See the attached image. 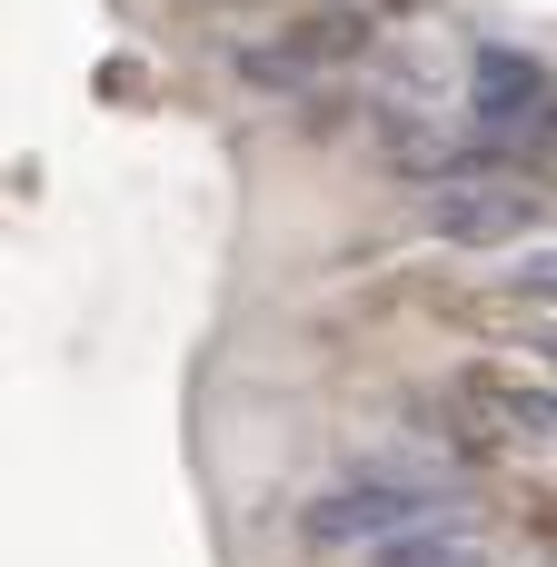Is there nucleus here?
Listing matches in <instances>:
<instances>
[{"mask_svg": "<svg viewBox=\"0 0 557 567\" xmlns=\"http://www.w3.org/2000/svg\"><path fill=\"white\" fill-rule=\"evenodd\" d=\"M528 349H538V359H557V319H528Z\"/></svg>", "mask_w": 557, "mask_h": 567, "instance_id": "obj_7", "label": "nucleus"}, {"mask_svg": "<svg viewBox=\"0 0 557 567\" xmlns=\"http://www.w3.org/2000/svg\"><path fill=\"white\" fill-rule=\"evenodd\" d=\"M498 419L528 429V439H557V399L548 389H498Z\"/></svg>", "mask_w": 557, "mask_h": 567, "instance_id": "obj_5", "label": "nucleus"}, {"mask_svg": "<svg viewBox=\"0 0 557 567\" xmlns=\"http://www.w3.org/2000/svg\"><path fill=\"white\" fill-rule=\"evenodd\" d=\"M468 120H478L488 150H528V140H548V130H557L548 60H528V50H478V70H468Z\"/></svg>", "mask_w": 557, "mask_h": 567, "instance_id": "obj_2", "label": "nucleus"}, {"mask_svg": "<svg viewBox=\"0 0 557 567\" xmlns=\"http://www.w3.org/2000/svg\"><path fill=\"white\" fill-rule=\"evenodd\" d=\"M508 289H528V299H557V249H528V259L508 269Z\"/></svg>", "mask_w": 557, "mask_h": 567, "instance_id": "obj_6", "label": "nucleus"}, {"mask_svg": "<svg viewBox=\"0 0 557 567\" xmlns=\"http://www.w3.org/2000/svg\"><path fill=\"white\" fill-rule=\"evenodd\" d=\"M369 567H488V538H468L458 518H439V528H409V538H379Z\"/></svg>", "mask_w": 557, "mask_h": 567, "instance_id": "obj_4", "label": "nucleus"}, {"mask_svg": "<svg viewBox=\"0 0 557 567\" xmlns=\"http://www.w3.org/2000/svg\"><path fill=\"white\" fill-rule=\"evenodd\" d=\"M538 219H548V199H538L528 179H488V169H468L458 189H439V199H429V229H439V239H458V249L528 239Z\"/></svg>", "mask_w": 557, "mask_h": 567, "instance_id": "obj_3", "label": "nucleus"}, {"mask_svg": "<svg viewBox=\"0 0 557 567\" xmlns=\"http://www.w3.org/2000/svg\"><path fill=\"white\" fill-rule=\"evenodd\" d=\"M439 518H458V488L429 478V468H359V478H339L299 508L309 548H379V538H409V528H439Z\"/></svg>", "mask_w": 557, "mask_h": 567, "instance_id": "obj_1", "label": "nucleus"}]
</instances>
